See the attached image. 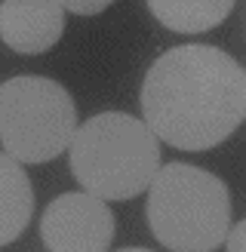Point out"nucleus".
I'll return each instance as SVG.
<instances>
[{
  "instance_id": "f257e3e1",
  "label": "nucleus",
  "mask_w": 246,
  "mask_h": 252,
  "mask_svg": "<svg viewBox=\"0 0 246 252\" xmlns=\"http://www.w3.org/2000/svg\"><path fill=\"white\" fill-rule=\"evenodd\" d=\"M142 114L157 142L179 151H209L246 117V71L209 43L172 46L142 80Z\"/></svg>"
},
{
  "instance_id": "f03ea898",
  "label": "nucleus",
  "mask_w": 246,
  "mask_h": 252,
  "mask_svg": "<svg viewBox=\"0 0 246 252\" xmlns=\"http://www.w3.org/2000/svg\"><path fill=\"white\" fill-rule=\"evenodd\" d=\"M71 172L86 194L105 200H132L154 182L160 145L151 129L123 111H105L71 135Z\"/></svg>"
},
{
  "instance_id": "7ed1b4c3",
  "label": "nucleus",
  "mask_w": 246,
  "mask_h": 252,
  "mask_svg": "<svg viewBox=\"0 0 246 252\" xmlns=\"http://www.w3.org/2000/svg\"><path fill=\"white\" fill-rule=\"evenodd\" d=\"M151 234L172 252H215L231 228V197L218 175L191 163H166L148 185Z\"/></svg>"
},
{
  "instance_id": "20e7f679",
  "label": "nucleus",
  "mask_w": 246,
  "mask_h": 252,
  "mask_svg": "<svg viewBox=\"0 0 246 252\" xmlns=\"http://www.w3.org/2000/svg\"><path fill=\"white\" fill-rule=\"evenodd\" d=\"M77 108L49 77L22 74L0 83V142L16 163H49L71 145Z\"/></svg>"
},
{
  "instance_id": "39448f33",
  "label": "nucleus",
  "mask_w": 246,
  "mask_h": 252,
  "mask_svg": "<svg viewBox=\"0 0 246 252\" xmlns=\"http://www.w3.org/2000/svg\"><path fill=\"white\" fill-rule=\"evenodd\" d=\"M40 240L49 252H108L114 240V212L86 191L62 194L43 209Z\"/></svg>"
},
{
  "instance_id": "423d86ee",
  "label": "nucleus",
  "mask_w": 246,
  "mask_h": 252,
  "mask_svg": "<svg viewBox=\"0 0 246 252\" xmlns=\"http://www.w3.org/2000/svg\"><path fill=\"white\" fill-rule=\"evenodd\" d=\"M65 34V9L59 0H3L0 3V40L12 53L40 56Z\"/></svg>"
},
{
  "instance_id": "0eeeda50",
  "label": "nucleus",
  "mask_w": 246,
  "mask_h": 252,
  "mask_svg": "<svg viewBox=\"0 0 246 252\" xmlns=\"http://www.w3.org/2000/svg\"><path fill=\"white\" fill-rule=\"evenodd\" d=\"M34 212V188L25 166L0 154V246L19 240Z\"/></svg>"
},
{
  "instance_id": "6e6552de",
  "label": "nucleus",
  "mask_w": 246,
  "mask_h": 252,
  "mask_svg": "<svg viewBox=\"0 0 246 252\" xmlns=\"http://www.w3.org/2000/svg\"><path fill=\"white\" fill-rule=\"evenodd\" d=\"M237 0H148L151 16L176 34H203L231 16Z\"/></svg>"
},
{
  "instance_id": "1a4fd4ad",
  "label": "nucleus",
  "mask_w": 246,
  "mask_h": 252,
  "mask_svg": "<svg viewBox=\"0 0 246 252\" xmlns=\"http://www.w3.org/2000/svg\"><path fill=\"white\" fill-rule=\"evenodd\" d=\"M114 0H59L62 9L74 12V16H98L102 9H108Z\"/></svg>"
},
{
  "instance_id": "9d476101",
  "label": "nucleus",
  "mask_w": 246,
  "mask_h": 252,
  "mask_svg": "<svg viewBox=\"0 0 246 252\" xmlns=\"http://www.w3.org/2000/svg\"><path fill=\"white\" fill-rule=\"evenodd\" d=\"M243 237H246V221H234L228 228V234H225L228 252H243Z\"/></svg>"
},
{
  "instance_id": "9b49d317",
  "label": "nucleus",
  "mask_w": 246,
  "mask_h": 252,
  "mask_svg": "<svg viewBox=\"0 0 246 252\" xmlns=\"http://www.w3.org/2000/svg\"><path fill=\"white\" fill-rule=\"evenodd\" d=\"M120 252H151V249H139V246H129V249H120Z\"/></svg>"
}]
</instances>
